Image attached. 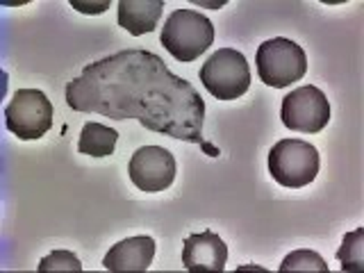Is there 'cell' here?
Segmentation results:
<instances>
[{
    "label": "cell",
    "instance_id": "cell-5",
    "mask_svg": "<svg viewBox=\"0 0 364 273\" xmlns=\"http://www.w3.org/2000/svg\"><path fill=\"white\" fill-rule=\"evenodd\" d=\"M200 82L219 100L242 98L250 87V68L246 57L235 48H219L200 66Z\"/></svg>",
    "mask_w": 364,
    "mask_h": 273
},
{
    "label": "cell",
    "instance_id": "cell-6",
    "mask_svg": "<svg viewBox=\"0 0 364 273\" xmlns=\"http://www.w3.org/2000/svg\"><path fill=\"white\" fill-rule=\"evenodd\" d=\"M53 102L39 89H18L5 107V125L21 141L41 139L53 128Z\"/></svg>",
    "mask_w": 364,
    "mask_h": 273
},
{
    "label": "cell",
    "instance_id": "cell-3",
    "mask_svg": "<svg viewBox=\"0 0 364 273\" xmlns=\"http://www.w3.org/2000/svg\"><path fill=\"white\" fill-rule=\"evenodd\" d=\"M257 75L267 87L284 89L301 82L307 73V55L299 43L284 37H273L259 43L255 55Z\"/></svg>",
    "mask_w": 364,
    "mask_h": 273
},
{
    "label": "cell",
    "instance_id": "cell-7",
    "mask_svg": "<svg viewBox=\"0 0 364 273\" xmlns=\"http://www.w3.org/2000/svg\"><path fill=\"white\" fill-rule=\"evenodd\" d=\"M280 119L284 128L303 134L321 132L330 121V102L326 94L314 85L294 89L282 98Z\"/></svg>",
    "mask_w": 364,
    "mask_h": 273
},
{
    "label": "cell",
    "instance_id": "cell-2",
    "mask_svg": "<svg viewBox=\"0 0 364 273\" xmlns=\"http://www.w3.org/2000/svg\"><path fill=\"white\" fill-rule=\"evenodd\" d=\"M159 41L178 62H193L214 43V26L196 9H176L164 21Z\"/></svg>",
    "mask_w": 364,
    "mask_h": 273
},
{
    "label": "cell",
    "instance_id": "cell-16",
    "mask_svg": "<svg viewBox=\"0 0 364 273\" xmlns=\"http://www.w3.org/2000/svg\"><path fill=\"white\" fill-rule=\"evenodd\" d=\"M71 7L82 11V14H102L109 9V0H100V3H82V0H71Z\"/></svg>",
    "mask_w": 364,
    "mask_h": 273
},
{
    "label": "cell",
    "instance_id": "cell-13",
    "mask_svg": "<svg viewBox=\"0 0 364 273\" xmlns=\"http://www.w3.org/2000/svg\"><path fill=\"white\" fill-rule=\"evenodd\" d=\"M337 259L341 262V271L364 269V228H358V230L344 235L341 248L337 250Z\"/></svg>",
    "mask_w": 364,
    "mask_h": 273
},
{
    "label": "cell",
    "instance_id": "cell-9",
    "mask_svg": "<svg viewBox=\"0 0 364 273\" xmlns=\"http://www.w3.org/2000/svg\"><path fill=\"white\" fill-rule=\"evenodd\" d=\"M225 262H228V246L216 232L203 230L185 239L182 264H185L189 273H200V271L221 273L225 269Z\"/></svg>",
    "mask_w": 364,
    "mask_h": 273
},
{
    "label": "cell",
    "instance_id": "cell-11",
    "mask_svg": "<svg viewBox=\"0 0 364 273\" xmlns=\"http://www.w3.org/2000/svg\"><path fill=\"white\" fill-rule=\"evenodd\" d=\"M117 7L119 26L132 37H141V34H148L157 28L164 0H119Z\"/></svg>",
    "mask_w": 364,
    "mask_h": 273
},
{
    "label": "cell",
    "instance_id": "cell-4",
    "mask_svg": "<svg viewBox=\"0 0 364 273\" xmlns=\"http://www.w3.org/2000/svg\"><path fill=\"white\" fill-rule=\"evenodd\" d=\"M318 151L303 139H280L269 153V173L287 189H303L318 173Z\"/></svg>",
    "mask_w": 364,
    "mask_h": 273
},
{
    "label": "cell",
    "instance_id": "cell-12",
    "mask_svg": "<svg viewBox=\"0 0 364 273\" xmlns=\"http://www.w3.org/2000/svg\"><path fill=\"white\" fill-rule=\"evenodd\" d=\"M117 141H119V132L114 128L89 121L82 125V132H80L77 151L91 157H109L114 153V148H117Z\"/></svg>",
    "mask_w": 364,
    "mask_h": 273
},
{
    "label": "cell",
    "instance_id": "cell-1",
    "mask_svg": "<svg viewBox=\"0 0 364 273\" xmlns=\"http://www.w3.org/2000/svg\"><path fill=\"white\" fill-rule=\"evenodd\" d=\"M66 105L105 119H134L146 130L198 144L205 155L219 157V148L203 136L205 100L196 87L151 50L128 48L87 64L66 85Z\"/></svg>",
    "mask_w": 364,
    "mask_h": 273
},
{
    "label": "cell",
    "instance_id": "cell-10",
    "mask_svg": "<svg viewBox=\"0 0 364 273\" xmlns=\"http://www.w3.org/2000/svg\"><path fill=\"white\" fill-rule=\"evenodd\" d=\"M155 257V239L148 235L130 237L114 244L102 257V267L112 273H144L151 269Z\"/></svg>",
    "mask_w": 364,
    "mask_h": 273
},
{
    "label": "cell",
    "instance_id": "cell-14",
    "mask_svg": "<svg viewBox=\"0 0 364 273\" xmlns=\"http://www.w3.org/2000/svg\"><path fill=\"white\" fill-rule=\"evenodd\" d=\"M280 273H330L326 259L314 250H294L282 259Z\"/></svg>",
    "mask_w": 364,
    "mask_h": 273
},
{
    "label": "cell",
    "instance_id": "cell-8",
    "mask_svg": "<svg viewBox=\"0 0 364 273\" xmlns=\"http://www.w3.org/2000/svg\"><path fill=\"white\" fill-rule=\"evenodd\" d=\"M176 171L178 168H176L173 153L162 146L136 148L128 164V176L132 180V185L146 193H157L168 189L176 180Z\"/></svg>",
    "mask_w": 364,
    "mask_h": 273
},
{
    "label": "cell",
    "instance_id": "cell-15",
    "mask_svg": "<svg viewBox=\"0 0 364 273\" xmlns=\"http://www.w3.org/2000/svg\"><path fill=\"white\" fill-rule=\"evenodd\" d=\"M39 273H60V271H68V273H80L82 271V262H80L71 250H53L50 255H46L39 262Z\"/></svg>",
    "mask_w": 364,
    "mask_h": 273
}]
</instances>
